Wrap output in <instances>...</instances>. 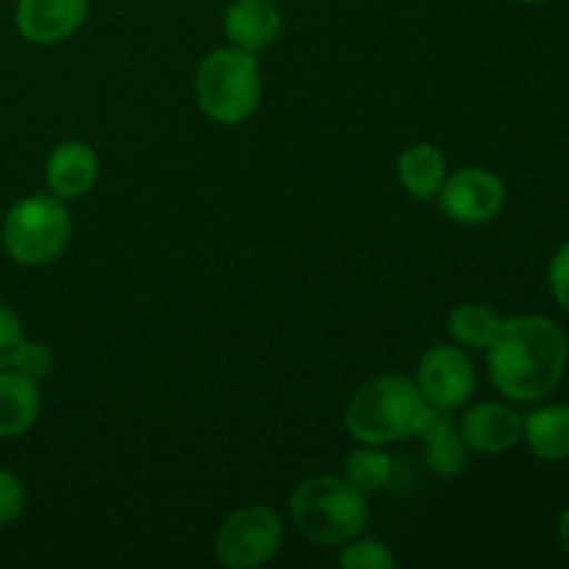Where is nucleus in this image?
<instances>
[{
	"instance_id": "f257e3e1",
	"label": "nucleus",
	"mask_w": 569,
	"mask_h": 569,
	"mask_svg": "<svg viewBox=\"0 0 569 569\" xmlns=\"http://www.w3.org/2000/svg\"><path fill=\"white\" fill-rule=\"evenodd\" d=\"M495 389L515 403H542L559 389L569 367L565 328L545 315H515L500 322L487 348Z\"/></svg>"
},
{
	"instance_id": "7ed1b4c3",
	"label": "nucleus",
	"mask_w": 569,
	"mask_h": 569,
	"mask_svg": "<svg viewBox=\"0 0 569 569\" xmlns=\"http://www.w3.org/2000/svg\"><path fill=\"white\" fill-rule=\"evenodd\" d=\"M295 531L320 548H342L361 537L370 522V503L345 476H311L289 498Z\"/></svg>"
},
{
	"instance_id": "423d86ee",
	"label": "nucleus",
	"mask_w": 569,
	"mask_h": 569,
	"mask_svg": "<svg viewBox=\"0 0 569 569\" xmlns=\"http://www.w3.org/2000/svg\"><path fill=\"white\" fill-rule=\"evenodd\" d=\"M283 545V520L272 506H239L222 520L214 537V556L228 569L270 565Z\"/></svg>"
},
{
	"instance_id": "2eb2a0df",
	"label": "nucleus",
	"mask_w": 569,
	"mask_h": 569,
	"mask_svg": "<svg viewBox=\"0 0 569 569\" xmlns=\"http://www.w3.org/2000/svg\"><path fill=\"white\" fill-rule=\"evenodd\" d=\"M522 442L545 465L569 461V403H548L522 417Z\"/></svg>"
},
{
	"instance_id": "ddd939ff",
	"label": "nucleus",
	"mask_w": 569,
	"mask_h": 569,
	"mask_svg": "<svg viewBox=\"0 0 569 569\" xmlns=\"http://www.w3.org/2000/svg\"><path fill=\"white\" fill-rule=\"evenodd\" d=\"M42 392L37 378L6 367L0 370V439H20L37 426Z\"/></svg>"
},
{
	"instance_id": "a211bd4d",
	"label": "nucleus",
	"mask_w": 569,
	"mask_h": 569,
	"mask_svg": "<svg viewBox=\"0 0 569 569\" xmlns=\"http://www.w3.org/2000/svg\"><path fill=\"white\" fill-rule=\"evenodd\" d=\"M392 472H395L392 456L383 453V450L376 448V445H361L359 450H353V453L348 456L342 476L348 478L356 489L370 495V492H381V489L392 481Z\"/></svg>"
},
{
	"instance_id": "6ab92c4d",
	"label": "nucleus",
	"mask_w": 569,
	"mask_h": 569,
	"mask_svg": "<svg viewBox=\"0 0 569 569\" xmlns=\"http://www.w3.org/2000/svg\"><path fill=\"white\" fill-rule=\"evenodd\" d=\"M339 567L342 569H392L398 567V559L381 539H350L342 545L339 553Z\"/></svg>"
},
{
	"instance_id": "39448f33",
	"label": "nucleus",
	"mask_w": 569,
	"mask_h": 569,
	"mask_svg": "<svg viewBox=\"0 0 569 569\" xmlns=\"http://www.w3.org/2000/svg\"><path fill=\"white\" fill-rule=\"evenodd\" d=\"M70 233V211L56 194H28L17 200L0 228L6 253L22 267L53 264L64 253Z\"/></svg>"
},
{
	"instance_id": "9b49d317",
	"label": "nucleus",
	"mask_w": 569,
	"mask_h": 569,
	"mask_svg": "<svg viewBox=\"0 0 569 569\" xmlns=\"http://www.w3.org/2000/svg\"><path fill=\"white\" fill-rule=\"evenodd\" d=\"M98 153L81 139H67V142L56 144L53 153L48 156L44 183H48L50 194L67 203V200H78L92 192V187L98 183Z\"/></svg>"
},
{
	"instance_id": "0eeeda50",
	"label": "nucleus",
	"mask_w": 569,
	"mask_h": 569,
	"mask_svg": "<svg viewBox=\"0 0 569 569\" xmlns=\"http://www.w3.org/2000/svg\"><path fill=\"white\" fill-rule=\"evenodd\" d=\"M506 183L487 167H461L445 178L437 194L439 211L456 226H483L506 209Z\"/></svg>"
},
{
	"instance_id": "6e6552de",
	"label": "nucleus",
	"mask_w": 569,
	"mask_h": 569,
	"mask_svg": "<svg viewBox=\"0 0 569 569\" xmlns=\"http://www.w3.org/2000/svg\"><path fill=\"white\" fill-rule=\"evenodd\" d=\"M417 387L428 406L442 411H456L467 406L478 387L476 367L459 345H433L420 356L417 365Z\"/></svg>"
},
{
	"instance_id": "f8f14e48",
	"label": "nucleus",
	"mask_w": 569,
	"mask_h": 569,
	"mask_svg": "<svg viewBox=\"0 0 569 569\" xmlns=\"http://www.w3.org/2000/svg\"><path fill=\"white\" fill-rule=\"evenodd\" d=\"M222 28L233 48L261 53L281 37L283 14L276 0H233Z\"/></svg>"
},
{
	"instance_id": "412c9836",
	"label": "nucleus",
	"mask_w": 569,
	"mask_h": 569,
	"mask_svg": "<svg viewBox=\"0 0 569 569\" xmlns=\"http://www.w3.org/2000/svg\"><path fill=\"white\" fill-rule=\"evenodd\" d=\"M26 509V489L11 470H0V531L14 526Z\"/></svg>"
},
{
	"instance_id": "4be33fe9",
	"label": "nucleus",
	"mask_w": 569,
	"mask_h": 569,
	"mask_svg": "<svg viewBox=\"0 0 569 569\" xmlns=\"http://www.w3.org/2000/svg\"><path fill=\"white\" fill-rule=\"evenodd\" d=\"M548 287L556 303L569 315V239L550 256L548 261Z\"/></svg>"
},
{
	"instance_id": "dca6fc26",
	"label": "nucleus",
	"mask_w": 569,
	"mask_h": 569,
	"mask_svg": "<svg viewBox=\"0 0 569 569\" xmlns=\"http://www.w3.org/2000/svg\"><path fill=\"white\" fill-rule=\"evenodd\" d=\"M445 178H448V161L442 150L433 148L431 142L409 144L398 156V181L409 192V198L422 200V203L437 200Z\"/></svg>"
},
{
	"instance_id": "b1692460",
	"label": "nucleus",
	"mask_w": 569,
	"mask_h": 569,
	"mask_svg": "<svg viewBox=\"0 0 569 569\" xmlns=\"http://www.w3.org/2000/svg\"><path fill=\"white\" fill-rule=\"evenodd\" d=\"M556 539H559L561 550L569 556V506L559 515V522H556Z\"/></svg>"
},
{
	"instance_id": "9d476101",
	"label": "nucleus",
	"mask_w": 569,
	"mask_h": 569,
	"mask_svg": "<svg viewBox=\"0 0 569 569\" xmlns=\"http://www.w3.org/2000/svg\"><path fill=\"white\" fill-rule=\"evenodd\" d=\"M467 448L478 456H500L522 442V415L506 403H476L465 411L459 426Z\"/></svg>"
},
{
	"instance_id": "aec40b11",
	"label": "nucleus",
	"mask_w": 569,
	"mask_h": 569,
	"mask_svg": "<svg viewBox=\"0 0 569 569\" xmlns=\"http://www.w3.org/2000/svg\"><path fill=\"white\" fill-rule=\"evenodd\" d=\"M26 342L28 337L20 317H17L9 306L0 303V370L17 365V356H20L22 345Z\"/></svg>"
},
{
	"instance_id": "f03ea898",
	"label": "nucleus",
	"mask_w": 569,
	"mask_h": 569,
	"mask_svg": "<svg viewBox=\"0 0 569 569\" xmlns=\"http://www.w3.org/2000/svg\"><path fill=\"white\" fill-rule=\"evenodd\" d=\"M428 411L431 406L422 398L415 378L383 372L361 383L348 400L345 431L359 445L383 448L417 437Z\"/></svg>"
},
{
	"instance_id": "5701e85b",
	"label": "nucleus",
	"mask_w": 569,
	"mask_h": 569,
	"mask_svg": "<svg viewBox=\"0 0 569 569\" xmlns=\"http://www.w3.org/2000/svg\"><path fill=\"white\" fill-rule=\"evenodd\" d=\"M14 370H20V372H26V376L42 381V378L53 370V350H50L48 345L31 342V339H28V342L22 345L20 356H17Z\"/></svg>"
},
{
	"instance_id": "f3484780",
	"label": "nucleus",
	"mask_w": 569,
	"mask_h": 569,
	"mask_svg": "<svg viewBox=\"0 0 569 569\" xmlns=\"http://www.w3.org/2000/svg\"><path fill=\"white\" fill-rule=\"evenodd\" d=\"M500 317L489 306L461 303L450 311L448 333L459 348L487 350L500 331Z\"/></svg>"
},
{
	"instance_id": "20e7f679",
	"label": "nucleus",
	"mask_w": 569,
	"mask_h": 569,
	"mask_svg": "<svg viewBox=\"0 0 569 569\" xmlns=\"http://www.w3.org/2000/svg\"><path fill=\"white\" fill-rule=\"evenodd\" d=\"M194 98L200 111L217 126H242L261 100V70L256 53L233 44L217 48L194 72Z\"/></svg>"
},
{
	"instance_id": "393cba45",
	"label": "nucleus",
	"mask_w": 569,
	"mask_h": 569,
	"mask_svg": "<svg viewBox=\"0 0 569 569\" xmlns=\"http://www.w3.org/2000/svg\"><path fill=\"white\" fill-rule=\"evenodd\" d=\"M517 3H526V6H539V3H548V0H517Z\"/></svg>"
},
{
	"instance_id": "4468645a",
	"label": "nucleus",
	"mask_w": 569,
	"mask_h": 569,
	"mask_svg": "<svg viewBox=\"0 0 569 569\" xmlns=\"http://www.w3.org/2000/svg\"><path fill=\"white\" fill-rule=\"evenodd\" d=\"M417 437L426 445V465L433 476L456 478L459 472H465L470 448H467L459 426L450 420V411L433 409L431 406Z\"/></svg>"
},
{
	"instance_id": "1a4fd4ad",
	"label": "nucleus",
	"mask_w": 569,
	"mask_h": 569,
	"mask_svg": "<svg viewBox=\"0 0 569 569\" xmlns=\"http://www.w3.org/2000/svg\"><path fill=\"white\" fill-rule=\"evenodd\" d=\"M89 0H17L14 26L31 44H59L87 22Z\"/></svg>"
}]
</instances>
